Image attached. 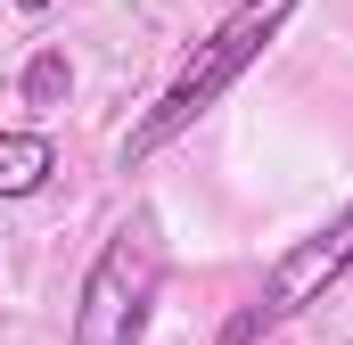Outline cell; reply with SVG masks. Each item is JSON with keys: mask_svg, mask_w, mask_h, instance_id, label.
<instances>
[{"mask_svg": "<svg viewBox=\"0 0 353 345\" xmlns=\"http://www.w3.org/2000/svg\"><path fill=\"white\" fill-rule=\"evenodd\" d=\"M288 17H296V0H239V8L214 25V41H205V50H197V58L173 75V90H165V99H157V107L132 124V140H123V165H148L165 140H181V132H189V124H197V115H205L222 90L239 83V75L263 58L271 41H279V25H288Z\"/></svg>", "mask_w": 353, "mask_h": 345, "instance_id": "1", "label": "cell"}, {"mask_svg": "<svg viewBox=\"0 0 353 345\" xmlns=\"http://www.w3.org/2000/svg\"><path fill=\"white\" fill-rule=\"evenodd\" d=\"M165 288V222L148 206H132L115 222V239L83 271V304H74V345H140L148 313Z\"/></svg>", "mask_w": 353, "mask_h": 345, "instance_id": "2", "label": "cell"}, {"mask_svg": "<svg viewBox=\"0 0 353 345\" xmlns=\"http://www.w3.org/2000/svg\"><path fill=\"white\" fill-rule=\"evenodd\" d=\"M353 271V206L329 222V230H312V239H296L288 255L263 271V288H255V304L222 329V345H255L263 329H279V321H296L304 304H321V288L329 279H345Z\"/></svg>", "mask_w": 353, "mask_h": 345, "instance_id": "3", "label": "cell"}, {"mask_svg": "<svg viewBox=\"0 0 353 345\" xmlns=\"http://www.w3.org/2000/svg\"><path fill=\"white\" fill-rule=\"evenodd\" d=\"M50 172H58L50 132H0V206L41 197V189H50Z\"/></svg>", "mask_w": 353, "mask_h": 345, "instance_id": "4", "label": "cell"}, {"mask_svg": "<svg viewBox=\"0 0 353 345\" xmlns=\"http://www.w3.org/2000/svg\"><path fill=\"white\" fill-rule=\"evenodd\" d=\"M66 90H74V66H66V50H41V58L25 66V99H33V107H58Z\"/></svg>", "mask_w": 353, "mask_h": 345, "instance_id": "5", "label": "cell"}, {"mask_svg": "<svg viewBox=\"0 0 353 345\" xmlns=\"http://www.w3.org/2000/svg\"><path fill=\"white\" fill-rule=\"evenodd\" d=\"M17 8H50V0H17Z\"/></svg>", "mask_w": 353, "mask_h": 345, "instance_id": "6", "label": "cell"}]
</instances>
